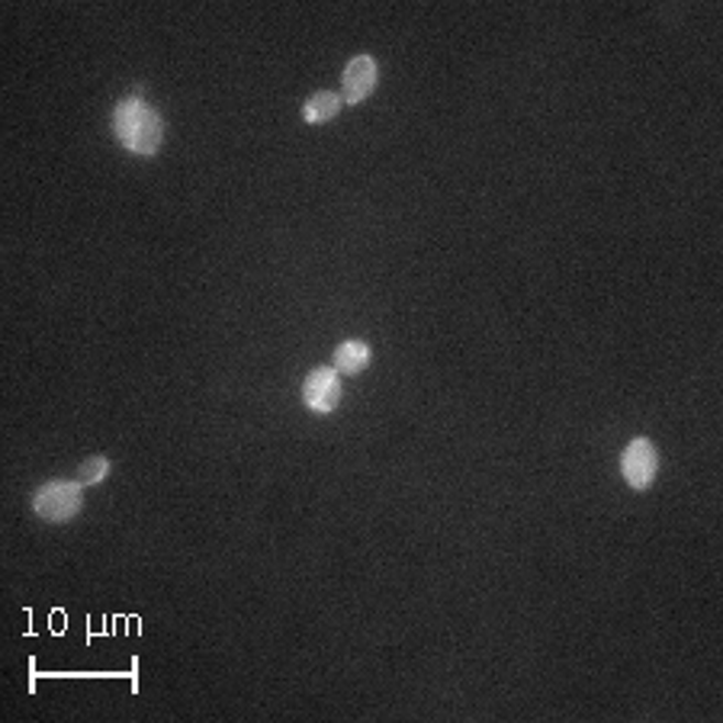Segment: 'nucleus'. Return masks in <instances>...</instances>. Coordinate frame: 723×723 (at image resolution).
I'll list each match as a JSON object with an SVG mask.
<instances>
[{"instance_id": "nucleus-1", "label": "nucleus", "mask_w": 723, "mask_h": 723, "mask_svg": "<svg viewBox=\"0 0 723 723\" xmlns=\"http://www.w3.org/2000/svg\"><path fill=\"white\" fill-rule=\"evenodd\" d=\"M113 135L125 152L152 158L164 142V120L152 103L142 100V94H125L113 107Z\"/></svg>"}, {"instance_id": "nucleus-2", "label": "nucleus", "mask_w": 723, "mask_h": 723, "mask_svg": "<svg viewBox=\"0 0 723 723\" xmlns=\"http://www.w3.org/2000/svg\"><path fill=\"white\" fill-rule=\"evenodd\" d=\"M80 508H84V485L75 480L42 482L33 492V512L45 524L72 522Z\"/></svg>"}, {"instance_id": "nucleus-3", "label": "nucleus", "mask_w": 723, "mask_h": 723, "mask_svg": "<svg viewBox=\"0 0 723 723\" xmlns=\"http://www.w3.org/2000/svg\"><path fill=\"white\" fill-rule=\"evenodd\" d=\"M621 473L631 489H649L656 473H659V457H656V447L646 441V438H634V441L624 447V457H621Z\"/></svg>"}, {"instance_id": "nucleus-4", "label": "nucleus", "mask_w": 723, "mask_h": 723, "mask_svg": "<svg viewBox=\"0 0 723 723\" xmlns=\"http://www.w3.org/2000/svg\"><path fill=\"white\" fill-rule=\"evenodd\" d=\"M341 402V380L335 366H319L303 380V405L316 415H328Z\"/></svg>"}, {"instance_id": "nucleus-5", "label": "nucleus", "mask_w": 723, "mask_h": 723, "mask_svg": "<svg viewBox=\"0 0 723 723\" xmlns=\"http://www.w3.org/2000/svg\"><path fill=\"white\" fill-rule=\"evenodd\" d=\"M376 80H380V68H376V58L373 55H354L348 65H344V75H341V100L344 103H363L373 90H376Z\"/></svg>"}, {"instance_id": "nucleus-6", "label": "nucleus", "mask_w": 723, "mask_h": 723, "mask_svg": "<svg viewBox=\"0 0 723 723\" xmlns=\"http://www.w3.org/2000/svg\"><path fill=\"white\" fill-rule=\"evenodd\" d=\"M341 107H344L341 94H335V90H316V94L306 97V103H303V120L309 122V125H321V122L335 120V117L341 113Z\"/></svg>"}, {"instance_id": "nucleus-7", "label": "nucleus", "mask_w": 723, "mask_h": 723, "mask_svg": "<svg viewBox=\"0 0 723 723\" xmlns=\"http://www.w3.org/2000/svg\"><path fill=\"white\" fill-rule=\"evenodd\" d=\"M370 366V348L363 344V341H344V344H338V351H335V370L338 373H344V376H358Z\"/></svg>"}, {"instance_id": "nucleus-8", "label": "nucleus", "mask_w": 723, "mask_h": 723, "mask_svg": "<svg viewBox=\"0 0 723 723\" xmlns=\"http://www.w3.org/2000/svg\"><path fill=\"white\" fill-rule=\"evenodd\" d=\"M107 476H110V460H107V457H87V460L80 463V485H97V482H103Z\"/></svg>"}]
</instances>
